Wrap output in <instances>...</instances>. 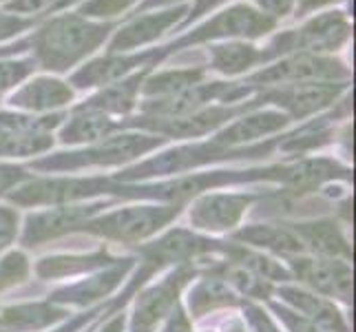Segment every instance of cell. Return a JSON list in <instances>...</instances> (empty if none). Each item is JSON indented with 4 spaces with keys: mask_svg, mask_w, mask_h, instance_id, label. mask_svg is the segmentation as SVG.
Listing matches in <instances>:
<instances>
[{
    "mask_svg": "<svg viewBox=\"0 0 356 332\" xmlns=\"http://www.w3.org/2000/svg\"><path fill=\"white\" fill-rule=\"evenodd\" d=\"M215 275H219L228 286H235L239 292L248 294V297L266 299L268 292H270V284L264 277L254 275L252 270L243 268V266H239L235 262H224L222 266L217 268Z\"/></svg>",
    "mask_w": 356,
    "mask_h": 332,
    "instance_id": "cell-29",
    "label": "cell"
},
{
    "mask_svg": "<svg viewBox=\"0 0 356 332\" xmlns=\"http://www.w3.org/2000/svg\"><path fill=\"white\" fill-rule=\"evenodd\" d=\"M115 129V122L108 120L104 113L95 111H82L76 109V116L69 120V125L63 129V142H93L106 138Z\"/></svg>",
    "mask_w": 356,
    "mask_h": 332,
    "instance_id": "cell-26",
    "label": "cell"
},
{
    "mask_svg": "<svg viewBox=\"0 0 356 332\" xmlns=\"http://www.w3.org/2000/svg\"><path fill=\"white\" fill-rule=\"evenodd\" d=\"M204 80V71L202 69H179V71H166L159 73V76L151 78L144 84V93L157 100V97H170L184 93L193 87H197Z\"/></svg>",
    "mask_w": 356,
    "mask_h": 332,
    "instance_id": "cell-28",
    "label": "cell"
},
{
    "mask_svg": "<svg viewBox=\"0 0 356 332\" xmlns=\"http://www.w3.org/2000/svg\"><path fill=\"white\" fill-rule=\"evenodd\" d=\"M120 260L108 257L104 251L93 253V255H69V257H47L40 260L35 266V273L42 279H56V277H67L76 273H89V270L106 268Z\"/></svg>",
    "mask_w": 356,
    "mask_h": 332,
    "instance_id": "cell-22",
    "label": "cell"
},
{
    "mask_svg": "<svg viewBox=\"0 0 356 332\" xmlns=\"http://www.w3.org/2000/svg\"><path fill=\"white\" fill-rule=\"evenodd\" d=\"M71 97L73 91L69 84L51 78H38L11 97V104L29 111H49L71 102Z\"/></svg>",
    "mask_w": 356,
    "mask_h": 332,
    "instance_id": "cell-20",
    "label": "cell"
},
{
    "mask_svg": "<svg viewBox=\"0 0 356 332\" xmlns=\"http://www.w3.org/2000/svg\"><path fill=\"white\" fill-rule=\"evenodd\" d=\"M108 24H93L80 16L56 18L33 35L38 63L49 71H65L100 47Z\"/></svg>",
    "mask_w": 356,
    "mask_h": 332,
    "instance_id": "cell-1",
    "label": "cell"
},
{
    "mask_svg": "<svg viewBox=\"0 0 356 332\" xmlns=\"http://www.w3.org/2000/svg\"><path fill=\"white\" fill-rule=\"evenodd\" d=\"M142 89V76H133L124 82H118L106 87L100 95L91 97L87 104L78 109L82 111H95V113H127L135 104V95Z\"/></svg>",
    "mask_w": 356,
    "mask_h": 332,
    "instance_id": "cell-23",
    "label": "cell"
},
{
    "mask_svg": "<svg viewBox=\"0 0 356 332\" xmlns=\"http://www.w3.org/2000/svg\"><path fill=\"white\" fill-rule=\"evenodd\" d=\"M350 38V24L343 18V14H323L310 20L299 33H290L284 40H279L281 52L290 49H303L308 54L334 52Z\"/></svg>",
    "mask_w": 356,
    "mask_h": 332,
    "instance_id": "cell-8",
    "label": "cell"
},
{
    "mask_svg": "<svg viewBox=\"0 0 356 332\" xmlns=\"http://www.w3.org/2000/svg\"><path fill=\"white\" fill-rule=\"evenodd\" d=\"M184 7L177 9H168L162 11V14H151V16H142V18H135L133 22H129L124 29H120L115 40L111 42V52H127V49H135V47H142L146 42H151L155 38H159L168 27L181 18L184 14Z\"/></svg>",
    "mask_w": 356,
    "mask_h": 332,
    "instance_id": "cell-15",
    "label": "cell"
},
{
    "mask_svg": "<svg viewBox=\"0 0 356 332\" xmlns=\"http://www.w3.org/2000/svg\"><path fill=\"white\" fill-rule=\"evenodd\" d=\"M348 69L334 63V60L318 58L314 54H299L294 58H288L277 67H270L268 71L257 73L252 82H264V84H305V82H316L325 78H346Z\"/></svg>",
    "mask_w": 356,
    "mask_h": 332,
    "instance_id": "cell-7",
    "label": "cell"
},
{
    "mask_svg": "<svg viewBox=\"0 0 356 332\" xmlns=\"http://www.w3.org/2000/svg\"><path fill=\"white\" fill-rule=\"evenodd\" d=\"M343 89V84H325V82H305V84H290L281 91H273L268 100H275V104L290 111V116L303 118L314 111L334 102V97Z\"/></svg>",
    "mask_w": 356,
    "mask_h": 332,
    "instance_id": "cell-13",
    "label": "cell"
},
{
    "mask_svg": "<svg viewBox=\"0 0 356 332\" xmlns=\"http://www.w3.org/2000/svg\"><path fill=\"white\" fill-rule=\"evenodd\" d=\"M191 277L193 268H179L170 277H166L162 284L140 294L138 303H135L131 332H153L164 317L173 313V308L177 306V294Z\"/></svg>",
    "mask_w": 356,
    "mask_h": 332,
    "instance_id": "cell-4",
    "label": "cell"
},
{
    "mask_svg": "<svg viewBox=\"0 0 356 332\" xmlns=\"http://www.w3.org/2000/svg\"><path fill=\"white\" fill-rule=\"evenodd\" d=\"M264 60V54L257 52L250 45H239V42H228V45H215L211 47V67L226 76H235L241 73L254 63Z\"/></svg>",
    "mask_w": 356,
    "mask_h": 332,
    "instance_id": "cell-27",
    "label": "cell"
},
{
    "mask_svg": "<svg viewBox=\"0 0 356 332\" xmlns=\"http://www.w3.org/2000/svg\"><path fill=\"white\" fill-rule=\"evenodd\" d=\"M294 273L303 279L310 288L337 297L341 301H352V268L348 260H334V257H318V260H292Z\"/></svg>",
    "mask_w": 356,
    "mask_h": 332,
    "instance_id": "cell-5",
    "label": "cell"
},
{
    "mask_svg": "<svg viewBox=\"0 0 356 332\" xmlns=\"http://www.w3.org/2000/svg\"><path fill=\"white\" fill-rule=\"evenodd\" d=\"M67 313L63 308H56L51 301L47 303H24L11 306L0 315V328L7 332H31L42 330L47 326H54L58 319H63Z\"/></svg>",
    "mask_w": 356,
    "mask_h": 332,
    "instance_id": "cell-19",
    "label": "cell"
},
{
    "mask_svg": "<svg viewBox=\"0 0 356 332\" xmlns=\"http://www.w3.org/2000/svg\"><path fill=\"white\" fill-rule=\"evenodd\" d=\"M51 3L54 0H11L7 7L16 14H33V11H40Z\"/></svg>",
    "mask_w": 356,
    "mask_h": 332,
    "instance_id": "cell-39",
    "label": "cell"
},
{
    "mask_svg": "<svg viewBox=\"0 0 356 332\" xmlns=\"http://www.w3.org/2000/svg\"><path fill=\"white\" fill-rule=\"evenodd\" d=\"M33 69V63L29 60H5V63H0V91L5 89H11L16 87L20 80H24L31 73Z\"/></svg>",
    "mask_w": 356,
    "mask_h": 332,
    "instance_id": "cell-32",
    "label": "cell"
},
{
    "mask_svg": "<svg viewBox=\"0 0 356 332\" xmlns=\"http://www.w3.org/2000/svg\"><path fill=\"white\" fill-rule=\"evenodd\" d=\"M292 232L301 239L303 248H310L323 257H343L350 260L352 248L343 235L339 224L330 219H318V221H301V224H292Z\"/></svg>",
    "mask_w": 356,
    "mask_h": 332,
    "instance_id": "cell-14",
    "label": "cell"
},
{
    "mask_svg": "<svg viewBox=\"0 0 356 332\" xmlns=\"http://www.w3.org/2000/svg\"><path fill=\"white\" fill-rule=\"evenodd\" d=\"M275 313L279 315V319H284V324L292 330V332H325L321 330V326H316L310 319H305L303 315L290 313L288 308H281V306H273Z\"/></svg>",
    "mask_w": 356,
    "mask_h": 332,
    "instance_id": "cell-35",
    "label": "cell"
},
{
    "mask_svg": "<svg viewBox=\"0 0 356 332\" xmlns=\"http://www.w3.org/2000/svg\"><path fill=\"white\" fill-rule=\"evenodd\" d=\"M219 3V0H202V3L197 5V9H195L193 11V14H191V18H195V16H200V11H204L206 7H211V5H217Z\"/></svg>",
    "mask_w": 356,
    "mask_h": 332,
    "instance_id": "cell-43",
    "label": "cell"
},
{
    "mask_svg": "<svg viewBox=\"0 0 356 332\" xmlns=\"http://www.w3.org/2000/svg\"><path fill=\"white\" fill-rule=\"evenodd\" d=\"M89 319H91V315H84V317H80V319H76V322H73L69 328H63V330H58V332H71V330H76L82 322H89Z\"/></svg>",
    "mask_w": 356,
    "mask_h": 332,
    "instance_id": "cell-44",
    "label": "cell"
},
{
    "mask_svg": "<svg viewBox=\"0 0 356 332\" xmlns=\"http://www.w3.org/2000/svg\"><path fill=\"white\" fill-rule=\"evenodd\" d=\"M29 275V262L22 253H9L0 260V290L16 286Z\"/></svg>",
    "mask_w": 356,
    "mask_h": 332,
    "instance_id": "cell-31",
    "label": "cell"
},
{
    "mask_svg": "<svg viewBox=\"0 0 356 332\" xmlns=\"http://www.w3.org/2000/svg\"><path fill=\"white\" fill-rule=\"evenodd\" d=\"M129 266H131V260H120L113 266H108V270H104L102 275H95L87 281H82V284H76L71 288H63L54 294H49V301L51 303H78V306L91 303V301L111 292L120 284V279L124 277Z\"/></svg>",
    "mask_w": 356,
    "mask_h": 332,
    "instance_id": "cell-16",
    "label": "cell"
},
{
    "mask_svg": "<svg viewBox=\"0 0 356 332\" xmlns=\"http://www.w3.org/2000/svg\"><path fill=\"white\" fill-rule=\"evenodd\" d=\"M235 239L245 242L250 246H257V248L275 251L279 255H297V253L305 251L301 239L294 235L290 226H275V224L245 226L237 232Z\"/></svg>",
    "mask_w": 356,
    "mask_h": 332,
    "instance_id": "cell-21",
    "label": "cell"
},
{
    "mask_svg": "<svg viewBox=\"0 0 356 332\" xmlns=\"http://www.w3.org/2000/svg\"><path fill=\"white\" fill-rule=\"evenodd\" d=\"M250 202L252 195L245 193L206 195L191 208V224L204 230H228L239 224Z\"/></svg>",
    "mask_w": 356,
    "mask_h": 332,
    "instance_id": "cell-12",
    "label": "cell"
},
{
    "mask_svg": "<svg viewBox=\"0 0 356 332\" xmlns=\"http://www.w3.org/2000/svg\"><path fill=\"white\" fill-rule=\"evenodd\" d=\"M118 191L106 180H54V182H31L27 187L16 189L9 198L16 204L40 206V204H65L89 198L95 193Z\"/></svg>",
    "mask_w": 356,
    "mask_h": 332,
    "instance_id": "cell-3",
    "label": "cell"
},
{
    "mask_svg": "<svg viewBox=\"0 0 356 332\" xmlns=\"http://www.w3.org/2000/svg\"><path fill=\"white\" fill-rule=\"evenodd\" d=\"M224 251V246L219 242L206 239L195 235V232L188 230H170L168 235H164L159 242L146 246L142 248L146 262H149V273L153 268H159L164 264H173V262H186V260H195V257H202L206 253H217Z\"/></svg>",
    "mask_w": 356,
    "mask_h": 332,
    "instance_id": "cell-11",
    "label": "cell"
},
{
    "mask_svg": "<svg viewBox=\"0 0 356 332\" xmlns=\"http://www.w3.org/2000/svg\"><path fill=\"white\" fill-rule=\"evenodd\" d=\"M24 177L20 168H11V166H0V193H7L14 184H18Z\"/></svg>",
    "mask_w": 356,
    "mask_h": 332,
    "instance_id": "cell-41",
    "label": "cell"
},
{
    "mask_svg": "<svg viewBox=\"0 0 356 332\" xmlns=\"http://www.w3.org/2000/svg\"><path fill=\"white\" fill-rule=\"evenodd\" d=\"M29 24H31L29 20L18 18V16H9V14H3V11H0V40L20 33L22 29H27Z\"/></svg>",
    "mask_w": 356,
    "mask_h": 332,
    "instance_id": "cell-37",
    "label": "cell"
},
{
    "mask_svg": "<svg viewBox=\"0 0 356 332\" xmlns=\"http://www.w3.org/2000/svg\"><path fill=\"white\" fill-rule=\"evenodd\" d=\"M155 54H142V56H108L102 60L87 65L73 76V84L87 89V87H100V84H111L120 80L124 73H129L133 67H140L146 60H151Z\"/></svg>",
    "mask_w": 356,
    "mask_h": 332,
    "instance_id": "cell-18",
    "label": "cell"
},
{
    "mask_svg": "<svg viewBox=\"0 0 356 332\" xmlns=\"http://www.w3.org/2000/svg\"><path fill=\"white\" fill-rule=\"evenodd\" d=\"M279 294L288 303H292L299 313H303L305 319L314 322L316 326H323V328L332 330V332H350L343 315L325 297H316V294H312V292L288 288V286L279 288Z\"/></svg>",
    "mask_w": 356,
    "mask_h": 332,
    "instance_id": "cell-17",
    "label": "cell"
},
{
    "mask_svg": "<svg viewBox=\"0 0 356 332\" xmlns=\"http://www.w3.org/2000/svg\"><path fill=\"white\" fill-rule=\"evenodd\" d=\"M243 310H245V317H248V322H250L252 332H279L273 326V322H270V319L266 317V313H261L259 308H254V306L245 303Z\"/></svg>",
    "mask_w": 356,
    "mask_h": 332,
    "instance_id": "cell-36",
    "label": "cell"
},
{
    "mask_svg": "<svg viewBox=\"0 0 356 332\" xmlns=\"http://www.w3.org/2000/svg\"><path fill=\"white\" fill-rule=\"evenodd\" d=\"M206 332H208V330H206Z\"/></svg>",
    "mask_w": 356,
    "mask_h": 332,
    "instance_id": "cell-47",
    "label": "cell"
},
{
    "mask_svg": "<svg viewBox=\"0 0 356 332\" xmlns=\"http://www.w3.org/2000/svg\"><path fill=\"white\" fill-rule=\"evenodd\" d=\"M135 0H91V3L84 5L80 11L84 16H115L120 11H124L127 7H131Z\"/></svg>",
    "mask_w": 356,
    "mask_h": 332,
    "instance_id": "cell-33",
    "label": "cell"
},
{
    "mask_svg": "<svg viewBox=\"0 0 356 332\" xmlns=\"http://www.w3.org/2000/svg\"><path fill=\"white\" fill-rule=\"evenodd\" d=\"M168 3H175V0H146L144 7H155V5H168Z\"/></svg>",
    "mask_w": 356,
    "mask_h": 332,
    "instance_id": "cell-45",
    "label": "cell"
},
{
    "mask_svg": "<svg viewBox=\"0 0 356 332\" xmlns=\"http://www.w3.org/2000/svg\"><path fill=\"white\" fill-rule=\"evenodd\" d=\"M18 235V211L0 206V253Z\"/></svg>",
    "mask_w": 356,
    "mask_h": 332,
    "instance_id": "cell-34",
    "label": "cell"
},
{
    "mask_svg": "<svg viewBox=\"0 0 356 332\" xmlns=\"http://www.w3.org/2000/svg\"><path fill=\"white\" fill-rule=\"evenodd\" d=\"M270 29H275V18H270L268 14H259L245 5L232 7L224 14H219L213 18L208 24L197 31L188 35L184 42H197L206 38H228V35H245V38H257V35H264Z\"/></svg>",
    "mask_w": 356,
    "mask_h": 332,
    "instance_id": "cell-10",
    "label": "cell"
},
{
    "mask_svg": "<svg viewBox=\"0 0 356 332\" xmlns=\"http://www.w3.org/2000/svg\"><path fill=\"white\" fill-rule=\"evenodd\" d=\"M164 332H193L191 324H188V317L184 315V310L179 308V306H175L173 313L168 315V324H166Z\"/></svg>",
    "mask_w": 356,
    "mask_h": 332,
    "instance_id": "cell-40",
    "label": "cell"
},
{
    "mask_svg": "<svg viewBox=\"0 0 356 332\" xmlns=\"http://www.w3.org/2000/svg\"><path fill=\"white\" fill-rule=\"evenodd\" d=\"M257 3L261 5L264 11H268L270 18H273V16L284 18V16L290 14L294 7L299 5V0H257Z\"/></svg>",
    "mask_w": 356,
    "mask_h": 332,
    "instance_id": "cell-38",
    "label": "cell"
},
{
    "mask_svg": "<svg viewBox=\"0 0 356 332\" xmlns=\"http://www.w3.org/2000/svg\"><path fill=\"white\" fill-rule=\"evenodd\" d=\"M102 204H67L58 206L51 211L35 213L27 219V226L22 232L24 246H38L47 239H54L58 235H65L69 230L82 228V224L100 211Z\"/></svg>",
    "mask_w": 356,
    "mask_h": 332,
    "instance_id": "cell-6",
    "label": "cell"
},
{
    "mask_svg": "<svg viewBox=\"0 0 356 332\" xmlns=\"http://www.w3.org/2000/svg\"><path fill=\"white\" fill-rule=\"evenodd\" d=\"M67 3H69V0H63V5H67Z\"/></svg>",
    "mask_w": 356,
    "mask_h": 332,
    "instance_id": "cell-46",
    "label": "cell"
},
{
    "mask_svg": "<svg viewBox=\"0 0 356 332\" xmlns=\"http://www.w3.org/2000/svg\"><path fill=\"white\" fill-rule=\"evenodd\" d=\"M159 140H146V138H135V135H127V138L108 140L100 149H93L87 153H73L69 157L60 159H44L38 162L35 168H80V166H91V164H118L131 159L135 155H142L144 151L153 149Z\"/></svg>",
    "mask_w": 356,
    "mask_h": 332,
    "instance_id": "cell-9",
    "label": "cell"
},
{
    "mask_svg": "<svg viewBox=\"0 0 356 332\" xmlns=\"http://www.w3.org/2000/svg\"><path fill=\"white\" fill-rule=\"evenodd\" d=\"M288 118L281 116V113H257V116H250V118H243L239 120L237 125H232L226 133H222L217 138L219 144H239V142H248V140H254V138H261V135H268V133H275L279 129L286 127Z\"/></svg>",
    "mask_w": 356,
    "mask_h": 332,
    "instance_id": "cell-24",
    "label": "cell"
},
{
    "mask_svg": "<svg viewBox=\"0 0 356 332\" xmlns=\"http://www.w3.org/2000/svg\"><path fill=\"white\" fill-rule=\"evenodd\" d=\"M327 3H334V0H299V11L301 14H305V11H310V9H316V7H323Z\"/></svg>",
    "mask_w": 356,
    "mask_h": 332,
    "instance_id": "cell-42",
    "label": "cell"
},
{
    "mask_svg": "<svg viewBox=\"0 0 356 332\" xmlns=\"http://www.w3.org/2000/svg\"><path fill=\"white\" fill-rule=\"evenodd\" d=\"M191 313L193 317H202L208 310H215L219 306H232L237 303L235 292L230 290V286L219 275L204 277L197 286L191 290Z\"/></svg>",
    "mask_w": 356,
    "mask_h": 332,
    "instance_id": "cell-25",
    "label": "cell"
},
{
    "mask_svg": "<svg viewBox=\"0 0 356 332\" xmlns=\"http://www.w3.org/2000/svg\"><path fill=\"white\" fill-rule=\"evenodd\" d=\"M177 215H179L177 204L131 206V208H120V211H113L97 219H89L87 224H82V230L100 235L104 239L135 244V242L151 237L153 232L164 228L168 221L175 219Z\"/></svg>",
    "mask_w": 356,
    "mask_h": 332,
    "instance_id": "cell-2",
    "label": "cell"
},
{
    "mask_svg": "<svg viewBox=\"0 0 356 332\" xmlns=\"http://www.w3.org/2000/svg\"><path fill=\"white\" fill-rule=\"evenodd\" d=\"M337 164H330L325 159H318V162H303L297 164L288 171H281V177H284L292 189H312L316 184H321L323 180L337 175Z\"/></svg>",
    "mask_w": 356,
    "mask_h": 332,
    "instance_id": "cell-30",
    "label": "cell"
}]
</instances>
